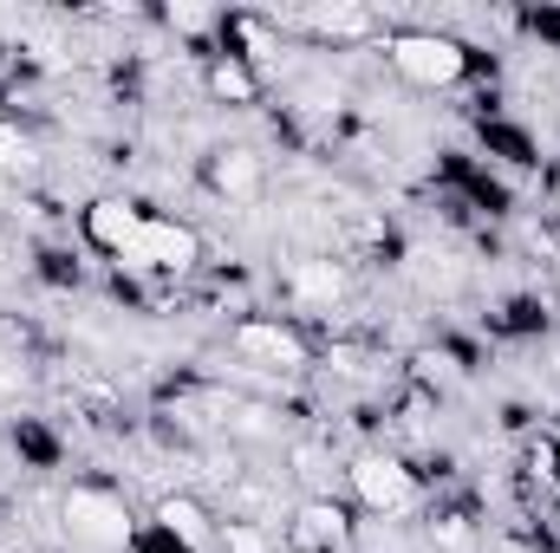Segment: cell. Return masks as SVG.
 I'll return each instance as SVG.
<instances>
[{"label":"cell","mask_w":560,"mask_h":553,"mask_svg":"<svg viewBox=\"0 0 560 553\" xmlns=\"http://www.w3.org/2000/svg\"><path fill=\"white\" fill-rule=\"evenodd\" d=\"M143 222H150V209H138L131 196H92V202L79 209V235H85V248L105 255V261H125V255L138 248Z\"/></svg>","instance_id":"52a82bcc"},{"label":"cell","mask_w":560,"mask_h":553,"mask_svg":"<svg viewBox=\"0 0 560 553\" xmlns=\"http://www.w3.org/2000/svg\"><path fill=\"white\" fill-rule=\"evenodd\" d=\"M215 553H287V548H280L275 528H261V521H222Z\"/></svg>","instance_id":"e0dca14e"},{"label":"cell","mask_w":560,"mask_h":553,"mask_svg":"<svg viewBox=\"0 0 560 553\" xmlns=\"http://www.w3.org/2000/svg\"><path fill=\"white\" fill-rule=\"evenodd\" d=\"M202 183H209L222 202H255V196L268 189V163H261V150H248V143H215V150L202 156Z\"/></svg>","instance_id":"ba28073f"},{"label":"cell","mask_w":560,"mask_h":553,"mask_svg":"<svg viewBox=\"0 0 560 553\" xmlns=\"http://www.w3.org/2000/svg\"><path fill=\"white\" fill-rule=\"evenodd\" d=\"M20 274V248H13V235L0 228V280H13Z\"/></svg>","instance_id":"7402d4cb"},{"label":"cell","mask_w":560,"mask_h":553,"mask_svg":"<svg viewBox=\"0 0 560 553\" xmlns=\"http://www.w3.org/2000/svg\"><path fill=\"white\" fill-rule=\"evenodd\" d=\"M359 548V521L339 495H306L287 515V553H352Z\"/></svg>","instance_id":"8992f818"},{"label":"cell","mask_w":560,"mask_h":553,"mask_svg":"<svg viewBox=\"0 0 560 553\" xmlns=\"http://www.w3.org/2000/svg\"><path fill=\"white\" fill-rule=\"evenodd\" d=\"M411 280H418L423 293H456V286H463V268H456V255L418 248V255H411Z\"/></svg>","instance_id":"2e32d148"},{"label":"cell","mask_w":560,"mask_h":553,"mask_svg":"<svg viewBox=\"0 0 560 553\" xmlns=\"http://www.w3.org/2000/svg\"><path fill=\"white\" fill-rule=\"evenodd\" d=\"M385 66H392L411 92H456V85L476 72V52H469L456 33L398 26V33H385Z\"/></svg>","instance_id":"7a4b0ae2"},{"label":"cell","mask_w":560,"mask_h":553,"mask_svg":"<svg viewBox=\"0 0 560 553\" xmlns=\"http://www.w3.org/2000/svg\"><path fill=\"white\" fill-rule=\"evenodd\" d=\"M59 534L72 553H138V515L105 482H72L59 495Z\"/></svg>","instance_id":"6da1fadb"},{"label":"cell","mask_w":560,"mask_h":553,"mask_svg":"<svg viewBox=\"0 0 560 553\" xmlns=\"http://www.w3.org/2000/svg\"><path fill=\"white\" fill-rule=\"evenodd\" d=\"M118 274H138V280H189L202 268V235H196V222H183V215H150L138 235V248L125 255V261H112Z\"/></svg>","instance_id":"277c9868"},{"label":"cell","mask_w":560,"mask_h":553,"mask_svg":"<svg viewBox=\"0 0 560 553\" xmlns=\"http://www.w3.org/2000/svg\"><path fill=\"white\" fill-rule=\"evenodd\" d=\"M280 20L268 13H222V52H235V59H248L261 79H268V66L280 59Z\"/></svg>","instance_id":"4fadbf2b"},{"label":"cell","mask_w":560,"mask_h":553,"mask_svg":"<svg viewBox=\"0 0 560 553\" xmlns=\"http://www.w3.org/2000/svg\"><path fill=\"white\" fill-rule=\"evenodd\" d=\"M39 163V143L20 118H0V176H26Z\"/></svg>","instance_id":"9a60e30c"},{"label":"cell","mask_w":560,"mask_h":553,"mask_svg":"<svg viewBox=\"0 0 560 553\" xmlns=\"http://www.w3.org/2000/svg\"><path fill=\"white\" fill-rule=\"evenodd\" d=\"M229 345H235L242 365H255V372H268V378H300V372L313 365L306 332H300L293 319H280V313H248V319H235Z\"/></svg>","instance_id":"5b68a950"},{"label":"cell","mask_w":560,"mask_h":553,"mask_svg":"<svg viewBox=\"0 0 560 553\" xmlns=\"http://www.w3.org/2000/svg\"><path fill=\"white\" fill-rule=\"evenodd\" d=\"M346 489H352V502H359L372 521H405V515L423 508V475L405 456H392V449H359V456H346Z\"/></svg>","instance_id":"3957f363"},{"label":"cell","mask_w":560,"mask_h":553,"mask_svg":"<svg viewBox=\"0 0 560 553\" xmlns=\"http://www.w3.org/2000/svg\"><path fill=\"white\" fill-rule=\"evenodd\" d=\"M293 26H300V33H313L319 46H359V39H372V33H378V13H372V7H359V0H332V7H300V13H293Z\"/></svg>","instance_id":"7c38bea8"},{"label":"cell","mask_w":560,"mask_h":553,"mask_svg":"<svg viewBox=\"0 0 560 553\" xmlns=\"http://www.w3.org/2000/svg\"><path fill=\"white\" fill-rule=\"evenodd\" d=\"M287 299L293 306H313V313H332V306L352 299V268L332 261V255H300L287 268Z\"/></svg>","instance_id":"9c48e42d"},{"label":"cell","mask_w":560,"mask_h":553,"mask_svg":"<svg viewBox=\"0 0 560 553\" xmlns=\"http://www.w3.org/2000/svg\"><path fill=\"white\" fill-rule=\"evenodd\" d=\"M555 502H560V495H555Z\"/></svg>","instance_id":"d4e9b609"},{"label":"cell","mask_w":560,"mask_h":553,"mask_svg":"<svg viewBox=\"0 0 560 553\" xmlns=\"http://www.w3.org/2000/svg\"><path fill=\"white\" fill-rule=\"evenodd\" d=\"M26 385H33V372H26V358H13V352H0V391H7V398H20Z\"/></svg>","instance_id":"ffe728a7"},{"label":"cell","mask_w":560,"mask_h":553,"mask_svg":"<svg viewBox=\"0 0 560 553\" xmlns=\"http://www.w3.org/2000/svg\"><path fill=\"white\" fill-rule=\"evenodd\" d=\"M509 553H548V548H528V541H509Z\"/></svg>","instance_id":"cb8c5ba5"},{"label":"cell","mask_w":560,"mask_h":553,"mask_svg":"<svg viewBox=\"0 0 560 553\" xmlns=\"http://www.w3.org/2000/svg\"><path fill=\"white\" fill-rule=\"evenodd\" d=\"M293 469H300L306 482H326V449H319V443H300V449H293Z\"/></svg>","instance_id":"44dd1931"},{"label":"cell","mask_w":560,"mask_h":553,"mask_svg":"<svg viewBox=\"0 0 560 553\" xmlns=\"http://www.w3.org/2000/svg\"><path fill=\"white\" fill-rule=\"evenodd\" d=\"M176 33H222V13H209V7H170L163 13Z\"/></svg>","instance_id":"d6986e66"},{"label":"cell","mask_w":560,"mask_h":553,"mask_svg":"<svg viewBox=\"0 0 560 553\" xmlns=\"http://www.w3.org/2000/svg\"><path fill=\"white\" fill-rule=\"evenodd\" d=\"M430 541H436L443 553H469L476 534H469V521H463V515H443V521H430Z\"/></svg>","instance_id":"ac0fdd59"},{"label":"cell","mask_w":560,"mask_h":553,"mask_svg":"<svg viewBox=\"0 0 560 553\" xmlns=\"http://www.w3.org/2000/svg\"><path fill=\"white\" fill-rule=\"evenodd\" d=\"M202 92H209V105H222V111H255L261 92H268V79H261L248 59L209 46V52H202Z\"/></svg>","instance_id":"8fae6325"},{"label":"cell","mask_w":560,"mask_h":553,"mask_svg":"<svg viewBox=\"0 0 560 553\" xmlns=\"http://www.w3.org/2000/svg\"><path fill=\"white\" fill-rule=\"evenodd\" d=\"M150 521H156V534L163 541H176L183 553H215V541H222V521L196 502V495H156V508H150Z\"/></svg>","instance_id":"30bf717a"},{"label":"cell","mask_w":560,"mask_h":553,"mask_svg":"<svg viewBox=\"0 0 560 553\" xmlns=\"http://www.w3.org/2000/svg\"><path fill=\"white\" fill-rule=\"evenodd\" d=\"M138 553H183V548H176V541H163V534H156V541H138Z\"/></svg>","instance_id":"603a6c76"},{"label":"cell","mask_w":560,"mask_h":553,"mask_svg":"<svg viewBox=\"0 0 560 553\" xmlns=\"http://www.w3.org/2000/svg\"><path fill=\"white\" fill-rule=\"evenodd\" d=\"M522 475L555 502L560 495V443L555 436H528V449H522Z\"/></svg>","instance_id":"5bb4252c"}]
</instances>
